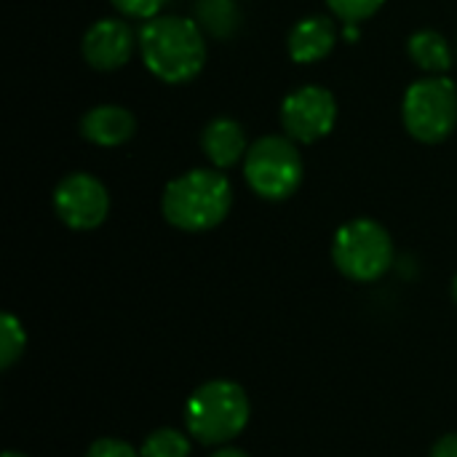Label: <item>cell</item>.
Returning a JSON list of instances; mask_svg holds the SVG:
<instances>
[{
    "label": "cell",
    "mask_w": 457,
    "mask_h": 457,
    "mask_svg": "<svg viewBox=\"0 0 457 457\" xmlns=\"http://www.w3.org/2000/svg\"><path fill=\"white\" fill-rule=\"evenodd\" d=\"M337 27L329 16H305L300 19L287 40V51L297 64H313L332 54L337 46Z\"/></svg>",
    "instance_id": "12"
},
{
    "label": "cell",
    "mask_w": 457,
    "mask_h": 457,
    "mask_svg": "<svg viewBox=\"0 0 457 457\" xmlns=\"http://www.w3.org/2000/svg\"><path fill=\"white\" fill-rule=\"evenodd\" d=\"M278 118H281L284 134L292 142L313 145L324 139L337 123L335 94L324 86H300L284 96Z\"/></svg>",
    "instance_id": "7"
},
{
    "label": "cell",
    "mask_w": 457,
    "mask_h": 457,
    "mask_svg": "<svg viewBox=\"0 0 457 457\" xmlns=\"http://www.w3.org/2000/svg\"><path fill=\"white\" fill-rule=\"evenodd\" d=\"M410 59L428 75H445L453 67V48L436 29H418L407 40Z\"/></svg>",
    "instance_id": "13"
},
{
    "label": "cell",
    "mask_w": 457,
    "mask_h": 457,
    "mask_svg": "<svg viewBox=\"0 0 457 457\" xmlns=\"http://www.w3.org/2000/svg\"><path fill=\"white\" fill-rule=\"evenodd\" d=\"M126 19H142L150 21L155 16H161V8L166 5V0H110Z\"/></svg>",
    "instance_id": "18"
},
{
    "label": "cell",
    "mask_w": 457,
    "mask_h": 457,
    "mask_svg": "<svg viewBox=\"0 0 457 457\" xmlns=\"http://www.w3.org/2000/svg\"><path fill=\"white\" fill-rule=\"evenodd\" d=\"M134 46H139V37H134L131 24L123 19L107 16V19H96L86 29L80 51H83L86 64H91L99 72H112V70H120L131 59Z\"/></svg>",
    "instance_id": "9"
},
{
    "label": "cell",
    "mask_w": 457,
    "mask_h": 457,
    "mask_svg": "<svg viewBox=\"0 0 457 457\" xmlns=\"http://www.w3.org/2000/svg\"><path fill=\"white\" fill-rule=\"evenodd\" d=\"M139 453L142 457H190V439L174 428H158L145 439Z\"/></svg>",
    "instance_id": "15"
},
{
    "label": "cell",
    "mask_w": 457,
    "mask_h": 457,
    "mask_svg": "<svg viewBox=\"0 0 457 457\" xmlns=\"http://www.w3.org/2000/svg\"><path fill=\"white\" fill-rule=\"evenodd\" d=\"M212 457H249V455H246V453H241V450H236V447H225V450L214 453Z\"/></svg>",
    "instance_id": "21"
},
{
    "label": "cell",
    "mask_w": 457,
    "mask_h": 457,
    "mask_svg": "<svg viewBox=\"0 0 457 457\" xmlns=\"http://www.w3.org/2000/svg\"><path fill=\"white\" fill-rule=\"evenodd\" d=\"M244 179L265 201H287L303 185V155L287 134H268L249 145Z\"/></svg>",
    "instance_id": "4"
},
{
    "label": "cell",
    "mask_w": 457,
    "mask_h": 457,
    "mask_svg": "<svg viewBox=\"0 0 457 457\" xmlns=\"http://www.w3.org/2000/svg\"><path fill=\"white\" fill-rule=\"evenodd\" d=\"M402 120L410 137L423 145L445 142L457 126V88L445 75L415 80L402 102Z\"/></svg>",
    "instance_id": "6"
},
{
    "label": "cell",
    "mask_w": 457,
    "mask_h": 457,
    "mask_svg": "<svg viewBox=\"0 0 457 457\" xmlns=\"http://www.w3.org/2000/svg\"><path fill=\"white\" fill-rule=\"evenodd\" d=\"M233 206V187L220 169H190L171 179L161 195L163 220L185 233L217 228Z\"/></svg>",
    "instance_id": "2"
},
{
    "label": "cell",
    "mask_w": 457,
    "mask_h": 457,
    "mask_svg": "<svg viewBox=\"0 0 457 457\" xmlns=\"http://www.w3.org/2000/svg\"><path fill=\"white\" fill-rule=\"evenodd\" d=\"M453 300H455V305H457V276L453 278Z\"/></svg>",
    "instance_id": "22"
},
{
    "label": "cell",
    "mask_w": 457,
    "mask_h": 457,
    "mask_svg": "<svg viewBox=\"0 0 457 457\" xmlns=\"http://www.w3.org/2000/svg\"><path fill=\"white\" fill-rule=\"evenodd\" d=\"M431 457H457V434L442 436V439L431 447Z\"/></svg>",
    "instance_id": "20"
},
{
    "label": "cell",
    "mask_w": 457,
    "mask_h": 457,
    "mask_svg": "<svg viewBox=\"0 0 457 457\" xmlns=\"http://www.w3.org/2000/svg\"><path fill=\"white\" fill-rule=\"evenodd\" d=\"M3 457H27V455H19V453H11V450H8V453H3Z\"/></svg>",
    "instance_id": "23"
},
{
    "label": "cell",
    "mask_w": 457,
    "mask_h": 457,
    "mask_svg": "<svg viewBox=\"0 0 457 457\" xmlns=\"http://www.w3.org/2000/svg\"><path fill=\"white\" fill-rule=\"evenodd\" d=\"M54 212L72 230H94L110 214V193L94 174H67L54 190Z\"/></svg>",
    "instance_id": "8"
},
{
    "label": "cell",
    "mask_w": 457,
    "mask_h": 457,
    "mask_svg": "<svg viewBox=\"0 0 457 457\" xmlns=\"http://www.w3.org/2000/svg\"><path fill=\"white\" fill-rule=\"evenodd\" d=\"M249 420V396L233 380L204 383L185 407V423L201 445H225L236 439Z\"/></svg>",
    "instance_id": "3"
},
{
    "label": "cell",
    "mask_w": 457,
    "mask_h": 457,
    "mask_svg": "<svg viewBox=\"0 0 457 457\" xmlns=\"http://www.w3.org/2000/svg\"><path fill=\"white\" fill-rule=\"evenodd\" d=\"M335 268L359 284L378 281L394 265V241L391 233L370 217L345 222L332 241Z\"/></svg>",
    "instance_id": "5"
},
{
    "label": "cell",
    "mask_w": 457,
    "mask_h": 457,
    "mask_svg": "<svg viewBox=\"0 0 457 457\" xmlns=\"http://www.w3.org/2000/svg\"><path fill=\"white\" fill-rule=\"evenodd\" d=\"M195 21L204 29V35L228 40L241 27V8L236 5V0H198Z\"/></svg>",
    "instance_id": "14"
},
{
    "label": "cell",
    "mask_w": 457,
    "mask_h": 457,
    "mask_svg": "<svg viewBox=\"0 0 457 457\" xmlns=\"http://www.w3.org/2000/svg\"><path fill=\"white\" fill-rule=\"evenodd\" d=\"M137 131V118L120 104H96L80 118V137L96 147H120Z\"/></svg>",
    "instance_id": "11"
},
{
    "label": "cell",
    "mask_w": 457,
    "mask_h": 457,
    "mask_svg": "<svg viewBox=\"0 0 457 457\" xmlns=\"http://www.w3.org/2000/svg\"><path fill=\"white\" fill-rule=\"evenodd\" d=\"M24 343H27V335H24L21 321L13 313H3L0 319V367L3 370H8L24 353Z\"/></svg>",
    "instance_id": "16"
},
{
    "label": "cell",
    "mask_w": 457,
    "mask_h": 457,
    "mask_svg": "<svg viewBox=\"0 0 457 457\" xmlns=\"http://www.w3.org/2000/svg\"><path fill=\"white\" fill-rule=\"evenodd\" d=\"M86 457H142V453H137L131 445L120 442V439H96Z\"/></svg>",
    "instance_id": "19"
},
{
    "label": "cell",
    "mask_w": 457,
    "mask_h": 457,
    "mask_svg": "<svg viewBox=\"0 0 457 457\" xmlns=\"http://www.w3.org/2000/svg\"><path fill=\"white\" fill-rule=\"evenodd\" d=\"M201 150L206 155V161L212 163V169H233L241 158H246L249 142H246V131L238 120L233 118H212L204 131H201Z\"/></svg>",
    "instance_id": "10"
},
{
    "label": "cell",
    "mask_w": 457,
    "mask_h": 457,
    "mask_svg": "<svg viewBox=\"0 0 457 457\" xmlns=\"http://www.w3.org/2000/svg\"><path fill=\"white\" fill-rule=\"evenodd\" d=\"M386 0H327L329 11L343 21V24H361L372 19Z\"/></svg>",
    "instance_id": "17"
},
{
    "label": "cell",
    "mask_w": 457,
    "mask_h": 457,
    "mask_svg": "<svg viewBox=\"0 0 457 457\" xmlns=\"http://www.w3.org/2000/svg\"><path fill=\"white\" fill-rule=\"evenodd\" d=\"M139 54L145 67L163 83L193 80L206 64V35L195 19L155 16L139 29Z\"/></svg>",
    "instance_id": "1"
}]
</instances>
